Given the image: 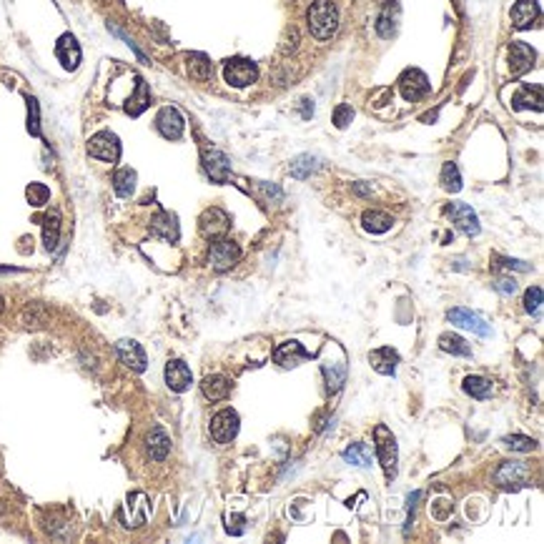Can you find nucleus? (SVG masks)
I'll return each mask as SVG.
<instances>
[{
	"label": "nucleus",
	"mask_w": 544,
	"mask_h": 544,
	"mask_svg": "<svg viewBox=\"0 0 544 544\" xmlns=\"http://www.w3.org/2000/svg\"><path fill=\"white\" fill-rule=\"evenodd\" d=\"M504 261L506 269H517V271H529V264H524V261H517V259H501Z\"/></svg>",
	"instance_id": "44"
},
{
	"label": "nucleus",
	"mask_w": 544,
	"mask_h": 544,
	"mask_svg": "<svg viewBox=\"0 0 544 544\" xmlns=\"http://www.w3.org/2000/svg\"><path fill=\"white\" fill-rule=\"evenodd\" d=\"M201 392H204V396L211 399V401H221V399H226L228 394H231V382H228L226 377H221V374H211V377H206L204 384H201Z\"/></svg>",
	"instance_id": "22"
},
{
	"label": "nucleus",
	"mask_w": 544,
	"mask_h": 544,
	"mask_svg": "<svg viewBox=\"0 0 544 544\" xmlns=\"http://www.w3.org/2000/svg\"><path fill=\"white\" fill-rule=\"evenodd\" d=\"M439 349L447 351V354H454V356H472L469 344L459 334H442L439 336Z\"/></svg>",
	"instance_id": "29"
},
{
	"label": "nucleus",
	"mask_w": 544,
	"mask_h": 544,
	"mask_svg": "<svg viewBox=\"0 0 544 544\" xmlns=\"http://www.w3.org/2000/svg\"><path fill=\"white\" fill-rule=\"evenodd\" d=\"M399 88H401V96L406 101H419V98H424L429 93V78L419 68H409L399 78Z\"/></svg>",
	"instance_id": "11"
},
{
	"label": "nucleus",
	"mask_w": 544,
	"mask_h": 544,
	"mask_svg": "<svg viewBox=\"0 0 544 544\" xmlns=\"http://www.w3.org/2000/svg\"><path fill=\"white\" fill-rule=\"evenodd\" d=\"M151 103V93H148V86L140 78H135V93L126 101V113L128 116H140Z\"/></svg>",
	"instance_id": "25"
},
{
	"label": "nucleus",
	"mask_w": 544,
	"mask_h": 544,
	"mask_svg": "<svg viewBox=\"0 0 544 544\" xmlns=\"http://www.w3.org/2000/svg\"><path fill=\"white\" fill-rule=\"evenodd\" d=\"M201 163H204L206 173L213 184H226L231 178V161L226 158V153L218 151V148H206L201 153Z\"/></svg>",
	"instance_id": "7"
},
{
	"label": "nucleus",
	"mask_w": 544,
	"mask_h": 544,
	"mask_svg": "<svg viewBox=\"0 0 544 544\" xmlns=\"http://www.w3.org/2000/svg\"><path fill=\"white\" fill-rule=\"evenodd\" d=\"M506 449H512V452H534L537 442L529 437H522V434H512V437H504L501 439Z\"/></svg>",
	"instance_id": "37"
},
{
	"label": "nucleus",
	"mask_w": 544,
	"mask_h": 544,
	"mask_svg": "<svg viewBox=\"0 0 544 544\" xmlns=\"http://www.w3.org/2000/svg\"><path fill=\"white\" fill-rule=\"evenodd\" d=\"M421 499V492H414V494L409 496V501H406V509H409V519H406V524H411V517H414V506L416 501Z\"/></svg>",
	"instance_id": "43"
},
{
	"label": "nucleus",
	"mask_w": 544,
	"mask_h": 544,
	"mask_svg": "<svg viewBox=\"0 0 544 544\" xmlns=\"http://www.w3.org/2000/svg\"><path fill=\"white\" fill-rule=\"evenodd\" d=\"M151 231L156 236L166 238V241L176 243L178 241V218L168 211H158L156 216L151 218Z\"/></svg>",
	"instance_id": "19"
},
{
	"label": "nucleus",
	"mask_w": 544,
	"mask_h": 544,
	"mask_svg": "<svg viewBox=\"0 0 544 544\" xmlns=\"http://www.w3.org/2000/svg\"><path fill=\"white\" fill-rule=\"evenodd\" d=\"M259 189L266 194V199H276V201L284 199V194H281V189H279V186H274V184L269 186V184H264V181H259Z\"/></svg>",
	"instance_id": "41"
},
{
	"label": "nucleus",
	"mask_w": 544,
	"mask_h": 544,
	"mask_svg": "<svg viewBox=\"0 0 544 544\" xmlns=\"http://www.w3.org/2000/svg\"><path fill=\"white\" fill-rule=\"evenodd\" d=\"M189 73L196 81H209L211 78V60L204 53H191L189 55Z\"/></svg>",
	"instance_id": "32"
},
{
	"label": "nucleus",
	"mask_w": 544,
	"mask_h": 544,
	"mask_svg": "<svg viewBox=\"0 0 544 544\" xmlns=\"http://www.w3.org/2000/svg\"><path fill=\"white\" fill-rule=\"evenodd\" d=\"M228 226H231V218H228L226 211L221 209H206L204 213H201L199 218V228L201 233H204L206 238H221L223 233L228 231Z\"/></svg>",
	"instance_id": "9"
},
{
	"label": "nucleus",
	"mask_w": 544,
	"mask_h": 544,
	"mask_svg": "<svg viewBox=\"0 0 544 544\" xmlns=\"http://www.w3.org/2000/svg\"><path fill=\"white\" fill-rule=\"evenodd\" d=\"M28 133L30 135L40 133V108L35 98H28Z\"/></svg>",
	"instance_id": "38"
},
{
	"label": "nucleus",
	"mask_w": 544,
	"mask_h": 544,
	"mask_svg": "<svg viewBox=\"0 0 544 544\" xmlns=\"http://www.w3.org/2000/svg\"><path fill=\"white\" fill-rule=\"evenodd\" d=\"M361 221H364V228L372 233H387L394 226V218L384 211H364Z\"/></svg>",
	"instance_id": "26"
},
{
	"label": "nucleus",
	"mask_w": 544,
	"mask_h": 544,
	"mask_svg": "<svg viewBox=\"0 0 544 544\" xmlns=\"http://www.w3.org/2000/svg\"><path fill=\"white\" fill-rule=\"evenodd\" d=\"M524 309H527V313H534L537 316L539 309H542V289L539 286H532L527 292V296H524Z\"/></svg>",
	"instance_id": "39"
},
{
	"label": "nucleus",
	"mask_w": 544,
	"mask_h": 544,
	"mask_svg": "<svg viewBox=\"0 0 544 544\" xmlns=\"http://www.w3.org/2000/svg\"><path fill=\"white\" fill-rule=\"evenodd\" d=\"M514 108H534V111H542V88H522V91L514 96Z\"/></svg>",
	"instance_id": "30"
},
{
	"label": "nucleus",
	"mask_w": 544,
	"mask_h": 544,
	"mask_svg": "<svg viewBox=\"0 0 544 544\" xmlns=\"http://www.w3.org/2000/svg\"><path fill=\"white\" fill-rule=\"evenodd\" d=\"M462 387L469 396H474V399H487L492 394V382H487L484 377H467Z\"/></svg>",
	"instance_id": "33"
},
{
	"label": "nucleus",
	"mask_w": 544,
	"mask_h": 544,
	"mask_svg": "<svg viewBox=\"0 0 544 544\" xmlns=\"http://www.w3.org/2000/svg\"><path fill=\"white\" fill-rule=\"evenodd\" d=\"M191 369L186 367L184 361L181 359H173V361H168L166 364V384H168V389L171 392H186V389L191 387Z\"/></svg>",
	"instance_id": "17"
},
{
	"label": "nucleus",
	"mask_w": 544,
	"mask_h": 544,
	"mask_svg": "<svg viewBox=\"0 0 544 544\" xmlns=\"http://www.w3.org/2000/svg\"><path fill=\"white\" fill-rule=\"evenodd\" d=\"M369 361H372L374 372L384 374V377H392V374L396 372L399 354L392 346H382V349H374L372 354H369Z\"/></svg>",
	"instance_id": "20"
},
{
	"label": "nucleus",
	"mask_w": 544,
	"mask_h": 544,
	"mask_svg": "<svg viewBox=\"0 0 544 544\" xmlns=\"http://www.w3.org/2000/svg\"><path fill=\"white\" fill-rule=\"evenodd\" d=\"M55 55H58L65 70H76L78 63H81V45H78L76 35H70V33L60 35L58 43H55Z\"/></svg>",
	"instance_id": "14"
},
{
	"label": "nucleus",
	"mask_w": 544,
	"mask_h": 544,
	"mask_svg": "<svg viewBox=\"0 0 544 544\" xmlns=\"http://www.w3.org/2000/svg\"><path fill=\"white\" fill-rule=\"evenodd\" d=\"M344 462L354 464V467H369L372 464V452L367 444H351L344 452Z\"/></svg>",
	"instance_id": "34"
},
{
	"label": "nucleus",
	"mask_w": 544,
	"mask_h": 544,
	"mask_svg": "<svg viewBox=\"0 0 544 544\" xmlns=\"http://www.w3.org/2000/svg\"><path fill=\"white\" fill-rule=\"evenodd\" d=\"M58 238H60V216L58 211H50L48 216L43 218V243L48 251H53L58 246Z\"/></svg>",
	"instance_id": "28"
},
{
	"label": "nucleus",
	"mask_w": 544,
	"mask_h": 544,
	"mask_svg": "<svg viewBox=\"0 0 544 544\" xmlns=\"http://www.w3.org/2000/svg\"><path fill=\"white\" fill-rule=\"evenodd\" d=\"M496 289H499L501 294H514L517 292V281L509 279V276H504V279L496 281Z\"/></svg>",
	"instance_id": "42"
},
{
	"label": "nucleus",
	"mask_w": 544,
	"mask_h": 544,
	"mask_svg": "<svg viewBox=\"0 0 544 544\" xmlns=\"http://www.w3.org/2000/svg\"><path fill=\"white\" fill-rule=\"evenodd\" d=\"M539 18V6L537 0H519L517 6L512 8V23L514 28L524 30V28H532V23Z\"/></svg>",
	"instance_id": "21"
},
{
	"label": "nucleus",
	"mask_w": 544,
	"mask_h": 544,
	"mask_svg": "<svg viewBox=\"0 0 544 544\" xmlns=\"http://www.w3.org/2000/svg\"><path fill=\"white\" fill-rule=\"evenodd\" d=\"M26 199H28V204H30V206L40 209V206H45V204H48V199H50L48 186H45V184H30L26 189Z\"/></svg>",
	"instance_id": "36"
},
{
	"label": "nucleus",
	"mask_w": 544,
	"mask_h": 544,
	"mask_svg": "<svg viewBox=\"0 0 544 544\" xmlns=\"http://www.w3.org/2000/svg\"><path fill=\"white\" fill-rule=\"evenodd\" d=\"M156 128H158V133H161L163 138L178 140L181 135H184L186 121H184V116L178 113L176 108H173V106H166V108H161V111H158V116H156Z\"/></svg>",
	"instance_id": "10"
},
{
	"label": "nucleus",
	"mask_w": 544,
	"mask_h": 544,
	"mask_svg": "<svg viewBox=\"0 0 544 544\" xmlns=\"http://www.w3.org/2000/svg\"><path fill=\"white\" fill-rule=\"evenodd\" d=\"M168 452H171V439H168V434L161 426L151 429V434H148V454H151V459L153 462H163V459L168 457Z\"/></svg>",
	"instance_id": "24"
},
{
	"label": "nucleus",
	"mask_w": 544,
	"mask_h": 544,
	"mask_svg": "<svg viewBox=\"0 0 544 544\" xmlns=\"http://www.w3.org/2000/svg\"><path fill=\"white\" fill-rule=\"evenodd\" d=\"M88 153L93 158L103 163H118L121 158V143H118V135L111 133V131H101L96 133L91 140H88Z\"/></svg>",
	"instance_id": "4"
},
{
	"label": "nucleus",
	"mask_w": 544,
	"mask_h": 544,
	"mask_svg": "<svg viewBox=\"0 0 544 544\" xmlns=\"http://www.w3.org/2000/svg\"><path fill=\"white\" fill-rule=\"evenodd\" d=\"M442 189L449 194H459L462 191V176H459L457 163H444L442 168Z\"/></svg>",
	"instance_id": "35"
},
{
	"label": "nucleus",
	"mask_w": 544,
	"mask_h": 544,
	"mask_svg": "<svg viewBox=\"0 0 544 544\" xmlns=\"http://www.w3.org/2000/svg\"><path fill=\"white\" fill-rule=\"evenodd\" d=\"M309 30L316 40H329L339 28V11L331 0H316L306 13Z\"/></svg>",
	"instance_id": "1"
},
{
	"label": "nucleus",
	"mask_w": 544,
	"mask_h": 544,
	"mask_svg": "<svg viewBox=\"0 0 544 544\" xmlns=\"http://www.w3.org/2000/svg\"><path fill=\"white\" fill-rule=\"evenodd\" d=\"M354 189H356V194H361V196H367V194H369V186H364V184H356Z\"/></svg>",
	"instance_id": "46"
},
{
	"label": "nucleus",
	"mask_w": 544,
	"mask_h": 544,
	"mask_svg": "<svg viewBox=\"0 0 544 544\" xmlns=\"http://www.w3.org/2000/svg\"><path fill=\"white\" fill-rule=\"evenodd\" d=\"M311 113H313V103L309 101V98H304L301 101V116L304 118H311Z\"/></svg>",
	"instance_id": "45"
},
{
	"label": "nucleus",
	"mask_w": 544,
	"mask_h": 544,
	"mask_svg": "<svg viewBox=\"0 0 544 544\" xmlns=\"http://www.w3.org/2000/svg\"><path fill=\"white\" fill-rule=\"evenodd\" d=\"M447 318L452 323H457V326H462V329L474 331L477 336H489L492 334V329L484 323V318L477 316V313H472L469 309H452V311L447 313Z\"/></svg>",
	"instance_id": "15"
},
{
	"label": "nucleus",
	"mask_w": 544,
	"mask_h": 544,
	"mask_svg": "<svg viewBox=\"0 0 544 544\" xmlns=\"http://www.w3.org/2000/svg\"><path fill=\"white\" fill-rule=\"evenodd\" d=\"M238 434V414L233 409H221L216 411L211 419V437L218 444H228L231 439H236Z\"/></svg>",
	"instance_id": "8"
},
{
	"label": "nucleus",
	"mask_w": 544,
	"mask_h": 544,
	"mask_svg": "<svg viewBox=\"0 0 544 544\" xmlns=\"http://www.w3.org/2000/svg\"><path fill=\"white\" fill-rule=\"evenodd\" d=\"M396 21H399V6L394 0H389L377 18V33L382 38H392L394 33H396Z\"/></svg>",
	"instance_id": "23"
},
{
	"label": "nucleus",
	"mask_w": 544,
	"mask_h": 544,
	"mask_svg": "<svg viewBox=\"0 0 544 544\" xmlns=\"http://www.w3.org/2000/svg\"><path fill=\"white\" fill-rule=\"evenodd\" d=\"M223 78H226L228 86L246 88V86H251L256 78H259V68H256L253 60L231 58V60H226V65H223Z\"/></svg>",
	"instance_id": "3"
},
{
	"label": "nucleus",
	"mask_w": 544,
	"mask_h": 544,
	"mask_svg": "<svg viewBox=\"0 0 544 544\" xmlns=\"http://www.w3.org/2000/svg\"><path fill=\"white\" fill-rule=\"evenodd\" d=\"M494 482L499 489L517 492L529 484V469L524 467V462H504L499 469H496Z\"/></svg>",
	"instance_id": "5"
},
{
	"label": "nucleus",
	"mask_w": 544,
	"mask_h": 544,
	"mask_svg": "<svg viewBox=\"0 0 544 544\" xmlns=\"http://www.w3.org/2000/svg\"><path fill=\"white\" fill-rule=\"evenodd\" d=\"M274 359H276V364H281V367L292 369V367H296L301 359H311V354H309L299 341H286V344H281L279 349L274 351Z\"/></svg>",
	"instance_id": "18"
},
{
	"label": "nucleus",
	"mask_w": 544,
	"mask_h": 544,
	"mask_svg": "<svg viewBox=\"0 0 544 544\" xmlns=\"http://www.w3.org/2000/svg\"><path fill=\"white\" fill-rule=\"evenodd\" d=\"M351 118H354V108L346 106V103H341V106L334 111V123H336V128H346V126L351 123Z\"/></svg>",
	"instance_id": "40"
},
{
	"label": "nucleus",
	"mask_w": 544,
	"mask_h": 544,
	"mask_svg": "<svg viewBox=\"0 0 544 544\" xmlns=\"http://www.w3.org/2000/svg\"><path fill=\"white\" fill-rule=\"evenodd\" d=\"M0 313H3V296H0Z\"/></svg>",
	"instance_id": "47"
},
{
	"label": "nucleus",
	"mask_w": 544,
	"mask_h": 544,
	"mask_svg": "<svg viewBox=\"0 0 544 544\" xmlns=\"http://www.w3.org/2000/svg\"><path fill=\"white\" fill-rule=\"evenodd\" d=\"M238 259H241V248H238V243H233L231 238H216L213 246H211V253H209V261L216 271L231 269L233 264H238Z\"/></svg>",
	"instance_id": "6"
},
{
	"label": "nucleus",
	"mask_w": 544,
	"mask_h": 544,
	"mask_svg": "<svg viewBox=\"0 0 544 544\" xmlns=\"http://www.w3.org/2000/svg\"><path fill=\"white\" fill-rule=\"evenodd\" d=\"M534 50L529 48L527 43H522V40H514L512 45H509V70H512V76H522V73H527L529 68L534 65Z\"/></svg>",
	"instance_id": "16"
},
{
	"label": "nucleus",
	"mask_w": 544,
	"mask_h": 544,
	"mask_svg": "<svg viewBox=\"0 0 544 544\" xmlns=\"http://www.w3.org/2000/svg\"><path fill=\"white\" fill-rule=\"evenodd\" d=\"M116 351H118V359L123 361L126 367L133 369V372H146L148 367V359H146V351L138 341L133 339H121L116 344Z\"/></svg>",
	"instance_id": "12"
},
{
	"label": "nucleus",
	"mask_w": 544,
	"mask_h": 544,
	"mask_svg": "<svg viewBox=\"0 0 544 544\" xmlns=\"http://www.w3.org/2000/svg\"><path fill=\"white\" fill-rule=\"evenodd\" d=\"M318 168V158L311 156V153H304V156H296L292 161V176L294 178H309L313 171Z\"/></svg>",
	"instance_id": "31"
},
{
	"label": "nucleus",
	"mask_w": 544,
	"mask_h": 544,
	"mask_svg": "<svg viewBox=\"0 0 544 544\" xmlns=\"http://www.w3.org/2000/svg\"><path fill=\"white\" fill-rule=\"evenodd\" d=\"M135 181H138V176H135L133 168H118V171L113 173L116 194H118L121 199H128V196L135 191Z\"/></svg>",
	"instance_id": "27"
},
{
	"label": "nucleus",
	"mask_w": 544,
	"mask_h": 544,
	"mask_svg": "<svg viewBox=\"0 0 544 544\" xmlns=\"http://www.w3.org/2000/svg\"><path fill=\"white\" fill-rule=\"evenodd\" d=\"M374 439H377V454H379V462H382L384 474H387L389 479H394V477H396V462H399L396 439H394V434L384 424H379L377 429H374Z\"/></svg>",
	"instance_id": "2"
},
{
	"label": "nucleus",
	"mask_w": 544,
	"mask_h": 544,
	"mask_svg": "<svg viewBox=\"0 0 544 544\" xmlns=\"http://www.w3.org/2000/svg\"><path fill=\"white\" fill-rule=\"evenodd\" d=\"M447 213L452 216V221L457 223V228L462 233H467V236H477L479 233V218H477V213L472 211V206L467 204H452L447 209Z\"/></svg>",
	"instance_id": "13"
}]
</instances>
